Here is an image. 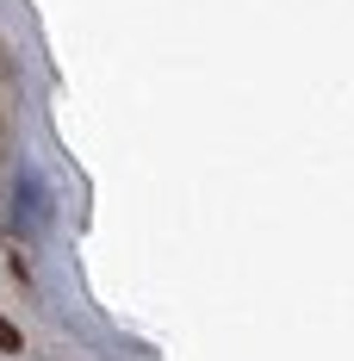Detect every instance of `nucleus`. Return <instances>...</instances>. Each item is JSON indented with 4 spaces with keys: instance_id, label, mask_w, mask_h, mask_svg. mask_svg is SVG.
I'll return each instance as SVG.
<instances>
[{
    "instance_id": "nucleus-1",
    "label": "nucleus",
    "mask_w": 354,
    "mask_h": 361,
    "mask_svg": "<svg viewBox=\"0 0 354 361\" xmlns=\"http://www.w3.org/2000/svg\"><path fill=\"white\" fill-rule=\"evenodd\" d=\"M19 349H25L19 324H13V318H0V355H19Z\"/></svg>"
}]
</instances>
